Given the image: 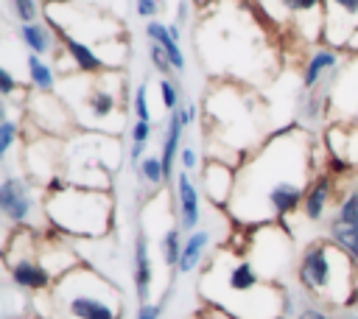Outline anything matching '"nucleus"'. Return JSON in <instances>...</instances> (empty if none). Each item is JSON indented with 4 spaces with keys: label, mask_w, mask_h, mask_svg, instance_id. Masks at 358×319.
Listing matches in <instances>:
<instances>
[{
    "label": "nucleus",
    "mask_w": 358,
    "mask_h": 319,
    "mask_svg": "<svg viewBox=\"0 0 358 319\" xmlns=\"http://www.w3.org/2000/svg\"><path fill=\"white\" fill-rule=\"evenodd\" d=\"M316 143L302 126L271 132L238 165V179L227 213L241 227L282 224L302 210L305 193L316 179Z\"/></svg>",
    "instance_id": "nucleus-1"
},
{
    "label": "nucleus",
    "mask_w": 358,
    "mask_h": 319,
    "mask_svg": "<svg viewBox=\"0 0 358 319\" xmlns=\"http://www.w3.org/2000/svg\"><path fill=\"white\" fill-rule=\"evenodd\" d=\"M42 297L48 319H123L126 311L120 288L87 263L62 274Z\"/></svg>",
    "instance_id": "nucleus-2"
},
{
    "label": "nucleus",
    "mask_w": 358,
    "mask_h": 319,
    "mask_svg": "<svg viewBox=\"0 0 358 319\" xmlns=\"http://www.w3.org/2000/svg\"><path fill=\"white\" fill-rule=\"evenodd\" d=\"M299 288L333 308H350L358 302V263L333 241H310L296 260Z\"/></svg>",
    "instance_id": "nucleus-3"
},
{
    "label": "nucleus",
    "mask_w": 358,
    "mask_h": 319,
    "mask_svg": "<svg viewBox=\"0 0 358 319\" xmlns=\"http://www.w3.org/2000/svg\"><path fill=\"white\" fill-rule=\"evenodd\" d=\"M126 76L120 70H106L101 76H64L62 98L73 109L78 129L120 134L117 129L126 123Z\"/></svg>",
    "instance_id": "nucleus-4"
},
{
    "label": "nucleus",
    "mask_w": 358,
    "mask_h": 319,
    "mask_svg": "<svg viewBox=\"0 0 358 319\" xmlns=\"http://www.w3.org/2000/svg\"><path fill=\"white\" fill-rule=\"evenodd\" d=\"M45 218L48 227L64 238L98 241L115 227V196L112 190L81 187L70 182L64 190L45 196Z\"/></svg>",
    "instance_id": "nucleus-5"
},
{
    "label": "nucleus",
    "mask_w": 358,
    "mask_h": 319,
    "mask_svg": "<svg viewBox=\"0 0 358 319\" xmlns=\"http://www.w3.org/2000/svg\"><path fill=\"white\" fill-rule=\"evenodd\" d=\"M120 140L109 132L76 129L62 146V173L81 187L109 190L120 165Z\"/></svg>",
    "instance_id": "nucleus-6"
},
{
    "label": "nucleus",
    "mask_w": 358,
    "mask_h": 319,
    "mask_svg": "<svg viewBox=\"0 0 358 319\" xmlns=\"http://www.w3.org/2000/svg\"><path fill=\"white\" fill-rule=\"evenodd\" d=\"M260 104L252 92H246L241 84H218L204 95V118L210 126V134L224 143V148H232L241 160L246 157V148H252L249 132H260Z\"/></svg>",
    "instance_id": "nucleus-7"
},
{
    "label": "nucleus",
    "mask_w": 358,
    "mask_h": 319,
    "mask_svg": "<svg viewBox=\"0 0 358 319\" xmlns=\"http://www.w3.org/2000/svg\"><path fill=\"white\" fill-rule=\"evenodd\" d=\"M0 213L6 224L22 229H39L45 218V187L28 173H6L0 182Z\"/></svg>",
    "instance_id": "nucleus-8"
},
{
    "label": "nucleus",
    "mask_w": 358,
    "mask_h": 319,
    "mask_svg": "<svg viewBox=\"0 0 358 319\" xmlns=\"http://www.w3.org/2000/svg\"><path fill=\"white\" fill-rule=\"evenodd\" d=\"M249 257L257 266L260 277L266 283H277L288 263H291V235L282 224H263L255 227L252 243H249Z\"/></svg>",
    "instance_id": "nucleus-9"
},
{
    "label": "nucleus",
    "mask_w": 358,
    "mask_h": 319,
    "mask_svg": "<svg viewBox=\"0 0 358 319\" xmlns=\"http://www.w3.org/2000/svg\"><path fill=\"white\" fill-rule=\"evenodd\" d=\"M25 115L36 126L39 134H50V137H62L64 140V137H70L78 129L73 109L56 92H39V90H34L25 98Z\"/></svg>",
    "instance_id": "nucleus-10"
},
{
    "label": "nucleus",
    "mask_w": 358,
    "mask_h": 319,
    "mask_svg": "<svg viewBox=\"0 0 358 319\" xmlns=\"http://www.w3.org/2000/svg\"><path fill=\"white\" fill-rule=\"evenodd\" d=\"M62 146H64L62 137L39 134V137L28 140L25 154L20 151V154H22V157H20V165L25 168V173H28L34 182L45 185L50 176L62 173Z\"/></svg>",
    "instance_id": "nucleus-11"
},
{
    "label": "nucleus",
    "mask_w": 358,
    "mask_h": 319,
    "mask_svg": "<svg viewBox=\"0 0 358 319\" xmlns=\"http://www.w3.org/2000/svg\"><path fill=\"white\" fill-rule=\"evenodd\" d=\"M235 179H238V165L235 162H224L215 157H207L201 162V176H199V187L204 193V199L215 207L229 204L232 190H235Z\"/></svg>",
    "instance_id": "nucleus-12"
},
{
    "label": "nucleus",
    "mask_w": 358,
    "mask_h": 319,
    "mask_svg": "<svg viewBox=\"0 0 358 319\" xmlns=\"http://www.w3.org/2000/svg\"><path fill=\"white\" fill-rule=\"evenodd\" d=\"M358 34V0H324V34L333 48H347Z\"/></svg>",
    "instance_id": "nucleus-13"
},
{
    "label": "nucleus",
    "mask_w": 358,
    "mask_h": 319,
    "mask_svg": "<svg viewBox=\"0 0 358 319\" xmlns=\"http://www.w3.org/2000/svg\"><path fill=\"white\" fill-rule=\"evenodd\" d=\"M173 193H176V224H179V229L182 232L199 229V221H201V193H199L190 171H182V168L176 171Z\"/></svg>",
    "instance_id": "nucleus-14"
},
{
    "label": "nucleus",
    "mask_w": 358,
    "mask_h": 319,
    "mask_svg": "<svg viewBox=\"0 0 358 319\" xmlns=\"http://www.w3.org/2000/svg\"><path fill=\"white\" fill-rule=\"evenodd\" d=\"M131 280H134V294L137 302L145 305L151 302V285H154V263H151V249H148V235L140 227L134 235V249H131Z\"/></svg>",
    "instance_id": "nucleus-15"
},
{
    "label": "nucleus",
    "mask_w": 358,
    "mask_h": 319,
    "mask_svg": "<svg viewBox=\"0 0 358 319\" xmlns=\"http://www.w3.org/2000/svg\"><path fill=\"white\" fill-rule=\"evenodd\" d=\"M324 151L330 160H341L350 168H358V126H330L324 132Z\"/></svg>",
    "instance_id": "nucleus-16"
},
{
    "label": "nucleus",
    "mask_w": 358,
    "mask_h": 319,
    "mask_svg": "<svg viewBox=\"0 0 358 319\" xmlns=\"http://www.w3.org/2000/svg\"><path fill=\"white\" fill-rule=\"evenodd\" d=\"M17 36L20 42L28 48V53H36V56H50V53H59L62 45H59V36L56 31L48 25V22H22L17 25Z\"/></svg>",
    "instance_id": "nucleus-17"
},
{
    "label": "nucleus",
    "mask_w": 358,
    "mask_h": 319,
    "mask_svg": "<svg viewBox=\"0 0 358 319\" xmlns=\"http://www.w3.org/2000/svg\"><path fill=\"white\" fill-rule=\"evenodd\" d=\"M333 176H336V173H330V171H319L316 179L310 182L308 193H305L302 215H305L308 221H313V224L324 218V210H327L330 196H333Z\"/></svg>",
    "instance_id": "nucleus-18"
},
{
    "label": "nucleus",
    "mask_w": 358,
    "mask_h": 319,
    "mask_svg": "<svg viewBox=\"0 0 358 319\" xmlns=\"http://www.w3.org/2000/svg\"><path fill=\"white\" fill-rule=\"evenodd\" d=\"M341 64V56L338 50H330V48H322L316 53L308 56L305 67H302V92H310V90H319L322 78L327 73H336Z\"/></svg>",
    "instance_id": "nucleus-19"
},
{
    "label": "nucleus",
    "mask_w": 358,
    "mask_h": 319,
    "mask_svg": "<svg viewBox=\"0 0 358 319\" xmlns=\"http://www.w3.org/2000/svg\"><path fill=\"white\" fill-rule=\"evenodd\" d=\"M210 241H213V232H210L207 227L187 232V235H185L182 255H179V266H176V271H179V274H190V271H196V269L201 266V260L207 257Z\"/></svg>",
    "instance_id": "nucleus-20"
},
{
    "label": "nucleus",
    "mask_w": 358,
    "mask_h": 319,
    "mask_svg": "<svg viewBox=\"0 0 358 319\" xmlns=\"http://www.w3.org/2000/svg\"><path fill=\"white\" fill-rule=\"evenodd\" d=\"M145 36H148V42H157V45L171 56V64H173V70H176V73H185L187 59H185V53H182L179 42L171 36V31H168V25H165V22H159V20H148V22H145Z\"/></svg>",
    "instance_id": "nucleus-21"
},
{
    "label": "nucleus",
    "mask_w": 358,
    "mask_h": 319,
    "mask_svg": "<svg viewBox=\"0 0 358 319\" xmlns=\"http://www.w3.org/2000/svg\"><path fill=\"white\" fill-rule=\"evenodd\" d=\"M25 70H28V81L34 90L39 92H56V70L45 56L28 53L25 56Z\"/></svg>",
    "instance_id": "nucleus-22"
},
{
    "label": "nucleus",
    "mask_w": 358,
    "mask_h": 319,
    "mask_svg": "<svg viewBox=\"0 0 358 319\" xmlns=\"http://www.w3.org/2000/svg\"><path fill=\"white\" fill-rule=\"evenodd\" d=\"M330 104V92H319V90H310V92H302V104H299V120L313 126L322 120L324 109Z\"/></svg>",
    "instance_id": "nucleus-23"
},
{
    "label": "nucleus",
    "mask_w": 358,
    "mask_h": 319,
    "mask_svg": "<svg viewBox=\"0 0 358 319\" xmlns=\"http://www.w3.org/2000/svg\"><path fill=\"white\" fill-rule=\"evenodd\" d=\"M182 246H185V238H182L179 224L168 227V229L162 232V238H159V249H162V260H165V266H168V269H173V271H176V266H179Z\"/></svg>",
    "instance_id": "nucleus-24"
},
{
    "label": "nucleus",
    "mask_w": 358,
    "mask_h": 319,
    "mask_svg": "<svg viewBox=\"0 0 358 319\" xmlns=\"http://www.w3.org/2000/svg\"><path fill=\"white\" fill-rule=\"evenodd\" d=\"M137 182L140 185H151V187H162L165 185V168H162V157L159 154H148L137 168Z\"/></svg>",
    "instance_id": "nucleus-25"
},
{
    "label": "nucleus",
    "mask_w": 358,
    "mask_h": 319,
    "mask_svg": "<svg viewBox=\"0 0 358 319\" xmlns=\"http://www.w3.org/2000/svg\"><path fill=\"white\" fill-rule=\"evenodd\" d=\"M330 221H333V224H344V227H358V187L347 190V193L338 199V204H336Z\"/></svg>",
    "instance_id": "nucleus-26"
},
{
    "label": "nucleus",
    "mask_w": 358,
    "mask_h": 319,
    "mask_svg": "<svg viewBox=\"0 0 358 319\" xmlns=\"http://www.w3.org/2000/svg\"><path fill=\"white\" fill-rule=\"evenodd\" d=\"M330 241L336 246H341L358 263V227H344V224H333L330 221Z\"/></svg>",
    "instance_id": "nucleus-27"
},
{
    "label": "nucleus",
    "mask_w": 358,
    "mask_h": 319,
    "mask_svg": "<svg viewBox=\"0 0 358 319\" xmlns=\"http://www.w3.org/2000/svg\"><path fill=\"white\" fill-rule=\"evenodd\" d=\"M17 137H20V123L3 112V120H0V160H3V162L8 160V154H11L14 143H17Z\"/></svg>",
    "instance_id": "nucleus-28"
},
{
    "label": "nucleus",
    "mask_w": 358,
    "mask_h": 319,
    "mask_svg": "<svg viewBox=\"0 0 358 319\" xmlns=\"http://www.w3.org/2000/svg\"><path fill=\"white\" fill-rule=\"evenodd\" d=\"M285 14L291 17H308V14H324V0H277Z\"/></svg>",
    "instance_id": "nucleus-29"
},
{
    "label": "nucleus",
    "mask_w": 358,
    "mask_h": 319,
    "mask_svg": "<svg viewBox=\"0 0 358 319\" xmlns=\"http://www.w3.org/2000/svg\"><path fill=\"white\" fill-rule=\"evenodd\" d=\"M159 101L168 112H173L176 106H182V90L176 84V78H159Z\"/></svg>",
    "instance_id": "nucleus-30"
},
{
    "label": "nucleus",
    "mask_w": 358,
    "mask_h": 319,
    "mask_svg": "<svg viewBox=\"0 0 358 319\" xmlns=\"http://www.w3.org/2000/svg\"><path fill=\"white\" fill-rule=\"evenodd\" d=\"M148 59H151V67L162 76V78H173V64H171V56L157 45V42H148Z\"/></svg>",
    "instance_id": "nucleus-31"
},
{
    "label": "nucleus",
    "mask_w": 358,
    "mask_h": 319,
    "mask_svg": "<svg viewBox=\"0 0 358 319\" xmlns=\"http://www.w3.org/2000/svg\"><path fill=\"white\" fill-rule=\"evenodd\" d=\"M131 109H134V120H151V109H148V84H137L134 98H131Z\"/></svg>",
    "instance_id": "nucleus-32"
},
{
    "label": "nucleus",
    "mask_w": 358,
    "mask_h": 319,
    "mask_svg": "<svg viewBox=\"0 0 358 319\" xmlns=\"http://www.w3.org/2000/svg\"><path fill=\"white\" fill-rule=\"evenodd\" d=\"M8 3H11L14 17L20 20V25L22 22H36V17H39V3L36 0H8Z\"/></svg>",
    "instance_id": "nucleus-33"
},
{
    "label": "nucleus",
    "mask_w": 358,
    "mask_h": 319,
    "mask_svg": "<svg viewBox=\"0 0 358 319\" xmlns=\"http://www.w3.org/2000/svg\"><path fill=\"white\" fill-rule=\"evenodd\" d=\"M168 299H171V288H168L157 302H145V305H140L134 319H162V313H165V308H168Z\"/></svg>",
    "instance_id": "nucleus-34"
},
{
    "label": "nucleus",
    "mask_w": 358,
    "mask_h": 319,
    "mask_svg": "<svg viewBox=\"0 0 358 319\" xmlns=\"http://www.w3.org/2000/svg\"><path fill=\"white\" fill-rule=\"evenodd\" d=\"M151 132H154L151 120H134V123L129 126V137H131V143H143V146H148Z\"/></svg>",
    "instance_id": "nucleus-35"
},
{
    "label": "nucleus",
    "mask_w": 358,
    "mask_h": 319,
    "mask_svg": "<svg viewBox=\"0 0 358 319\" xmlns=\"http://www.w3.org/2000/svg\"><path fill=\"white\" fill-rule=\"evenodd\" d=\"M17 90H20V84H17L14 73L3 64V67H0V95L8 101V98H14V95H17Z\"/></svg>",
    "instance_id": "nucleus-36"
},
{
    "label": "nucleus",
    "mask_w": 358,
    "mask_h": 319,
    "mask_svg": "<svg viewBox=\"0 0 358 319\" xmlns=\"http://www.w3.org/2000/svg\"><path fill=\"white\" fill-rule=\"evenodd\" d=\"M162 6H165V0H134V11L143 20H154L162 11Z\"/></svg>",
    "instance_id": "nucleus-37"
},
{
    "label": "nucleus",
    "mask_w": 358,
    "mask_h": 319,
    "mask_svg": "<svg viewBox=\"0 0 358 319\" xmlns=\"http://www.w3.org/2000/svg\"><path fill=\"white\" fill-rule=\"evenodd\" d=\"M179 165H182V171H190V173L201 165V162H199V151H196L190 143L182 146V151H179Z\"/></svg>",
    "instance_id": "nucleus-38"
},
{
    "label": "nucleus",
    "mask_w": 358,
    "mask_h": 319,
    "mask_svg": "<svg viewBox=\"0 0 358 319\" xmlns=\"http://www.w3.org/2000/svg\"><path fill=\"white\" fill-rule=\"evenodd\" d=\"M294 319H333V316H330L324 308H319V305H305V308L296 311Z\"/></svg>",
    "instance_id": "nucleus-39"
},
{
    "label": "nucleus",
    "mask_w": 358,
    "mask_h": 319,
    "mask_svg": "<svg viewBox=\"0 0 358 319\" xmlns=\"http://www.w3.org/2000/svg\"><path fill=\"white\" fill-rule=\"evenodd\" d=\"M129 160H131V165L137 168V165L145 160V146H143V143H131V148H129Z\"/></svg>",
    "instance_id": "nucleus-40"
},
{
    "label": "nucleus",
    "mask_w": 358,
    "mask_h": 319,
    "mask_svg": "<svg viewBox=\"0 0 358 319\" xmlns=\"http://www.w3.org/2000/svg\"><path fill=\"white\" fill-rule=\"evenodd\" d=\"M190 20V0H179L176 3V25H185Z\"/></svg>",
    "instance_id": "nucleus-41"
},
{
    "label": "nucleus",
    "mask_w": 358,
    "mask_h": 319,
    "mask_svg": "<svg viewBox=\"0 0 358 319\" xmlns=\"http://www.w3.org/2000/svg\"><path fill=\"white\" fill-rule=\"evenodd\" d=\"M182 118H185L187 126H193L199 120V106L196 104H182Z\"/></svg>",
    "instance_id": "nucleus-42"
},
{
    "label": "nucleus",
    "mask_w": 358,
    "mask_h": 319,
    "mask_svg": "<svg viewBox=\"0 0 358 319\" xmlns=\"http://www.w3.org/2000/svg\"><path fill=\"white\" fill-rule=\"evenodd\" d=\"M42 3H45V6L50 8V6H70L73 0H42Z\"/></svg>",
    "instance_id": "nucleus-43"
},
{
    "label": "nucleus",
    "mask_w": 358,
    "mask_h": 319,
    "mask_svg": "<svg viewBox=\"0 0 358 319\" xmlns=\"http://www.w3.org/2000/svg\"><path fill=\"white\" fill-rule=\"evenodd\" d=\"M344 319H358V311H355V313H347Z\"/></svg>",
    "instance_id": "nucleus-44"
},
{
    "label": "nucleus",
    "mask_w": 358,
    "mask_h": 319,
    "mask_svg": "<svg viewBox=\"0 0 358 319\" xmlns=\"http://www.w3.org/2000/svg\"><path fill=\"white\" fill-rule=\"evenodd\" d=\"M271 319H288V316H285V313H280V316H271Z\"/></svg>",
    "instance_id": "nucleus-45"
},
{
    "label": "nucleus",
    "mask_w": 358,
    "mask_h": 319,
    "mask_svg": "<svg viewBox=\"0 0 358 319\" xmlns=\"http://www.w3.org/2000/svg\"><path fill=\"white\" fill-rule=\"evenodd\" d=\"M355 126H358V112H355Z\"/></svg>",
    "instance_id": "nucleus-46"
}]
</instances>
